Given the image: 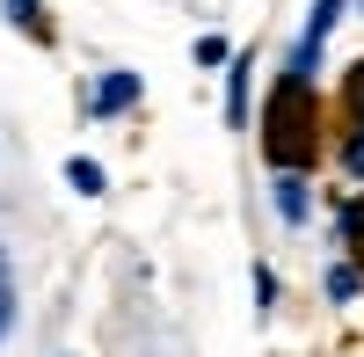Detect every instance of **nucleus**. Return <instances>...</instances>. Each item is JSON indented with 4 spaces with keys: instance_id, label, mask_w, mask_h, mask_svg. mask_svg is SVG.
I'll list each match as a JSON object with an SVG mask.
<instances>
[{
    "instance_id": "3",
    "label": "nucleus",
    "mask_w": 364,
    "mask_h": 357,
    "mask_svg": "<svg viewBox=\"0 0 364 357\" xmlns=\"http://www.w3.org/2000/svg\"><path fill=\"white\" fill-rule=\"evenodd\" d=\"M269 197H277L284 219H306V183H299V175H277V190H269Z\"/></svg>"
},
{
    "instance_id": "1",
    "label": "nucleus",
    "mask_w": 364,
    "mask_h": 357,
    "mask_svg": "<svg viewBox=\"0 0 364 357\" xmlns=\"http://www.w3.org/2000/svg\"><path fill=\"white\" fill-rule=\"evenodd\" d=\"M124 102H139V73H102L95 87H87V110H124Z\"/></svg>"
},
{
    "instance_id": "5",
    "label": "nucleus",
    "mask_w": 364,
    "mask_h": 357,
    "mask_svg": "<svg viewBox=\"0 0 364 357\" xmlns=\"http://www.w3.org/2000/svg\"><path fill=\"white\" fill-rule=\"evenodd\" d=\"M8 15L29 29V37H51V29H44V15H37V0H8Z\"/></svg>"
},
{
    "instance_id": "2",
    "label": "nucleus",
    "mask_w": 364,
    "mask_h": 357,
    "mask_svg": "<svg viewBox=\"0 0 364 357\" xmlns=\"http://www.w3.org/2000/svg\"><path fill=\"white\" fill-rule=\"evenodd\" d=\"M336 15H343V0H314V15H306V51H299V58H314V51H321V37L336 29Z\"/></svg>"
},
{
    "instance_id": "4",
    "label": "nucleus",
    "mask_w": 364,
    "mask_h": 357,
    "mask_svg": "<svg viewBox=\"0 0 364 357\" xmlns=\"http://www.w3.org/2000/svg\"><path fill=\"white\" fill-rule=\"evenodd\" d=\"M66 183H73L80 197H102V168H95V161H66Z\"/></svg>"
}]
</instances>
